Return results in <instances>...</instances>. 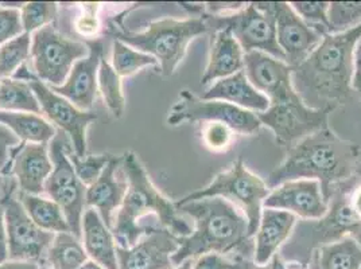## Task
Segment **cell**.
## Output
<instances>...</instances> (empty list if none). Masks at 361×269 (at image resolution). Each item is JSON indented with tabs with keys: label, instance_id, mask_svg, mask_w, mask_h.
<instances>
[{
	"label": "cell",
	"instance_id": "obj_1",
	"mask_svg": "<svg viewBox=\"0 0 361 269\" xmlns=\"http://www.w3.org/2000/svg\"><path fill=\"white\" fill-rule=\"evenodd\" d=\"M360 39L361 25L340 34H328L293 70V88L305 104L331 111L345 104L353 92V56Z\"/></svg>",
	"mask_w": 361,
	"mask_h": 269
},
{
	"label": "cell",
	"instance_id": "obj_2",
	"mask_svg": "<svg viewBox=\"0 0 361 269\" xmlns=\"http://www.w3.org/2000/svg\"><path fill=\"white\" fill-rule=\"evenodd\" d=\"M121 167L128 186L112 229L118 246L131 248L145 234L161 226L177 237L193 233V223L190 224L176 204L159 193L134 152L123 155Z\"/></svg>",
	"mask_w": 361,
	"mask_h": 269
},
{
	"label": "cell",
	"instance_id": "obj_3",
	"mask_svg": "<svg viewBox=\"0 0 361 269\" xmlns=\"http://www.w3.org/2000/svg\"><path fill=\"white\" fill-rule=\"evenodd\" d=\"M180 214L193 221V233L180 237V248L171 257L174 267L188 258L208 254L241 256L254 260V237L248 221L238 206L224 198H204L177 206Z\"/></svg>",
	"mask_w": 361,
	"mask_h": 269
},
{
	"label": "cell",
	"instance_id": "obj_4",
	"mask_svg": "<svg viewBox=\"0 0 361 269\" xmlns=\"http://www.w3.org/2000/svg\"><path fill=\"white\" fill-rule=\"evenodd\" d=\"M360 147L324 128L290 147L285 161L267 178L272 190L288 180H314L321 183L328 204L331 190L355 175L360 165Z\"/></svg>",
	"mask_w": 361,
	"mask_h": 269
},
{
	"label": "cell",
	"instance_id": "obj_5",
	"mask_svg": "<svg viewBox=\"0 0 361 269\" xmlns=\"http://www.w3.org/2000/svg\"><path fill=\"white\" fill-rule=\"evenodd\" d=\"M209 32L202 16L188 19L165 18L151 22L149 29L143 32H130L123 30L114 37L140 50L145 54L152 56L158 61L162 75H174L178 65L186 56L189 44L197 37Z\"/></svg>",
	"mask_w": 361,
	"mask_h": 269
},
{
	"label": "cell",
	"instance_id": "obj_6",
	"mask_svg": "<svg viewBox=\"0 0 361 269\" xmlns=\"http://www.w3.org/2000/svg\"><path fill=\"white\" fill-rule=\"evenodd\" d=\"M270 192L267 183L252 174L245 167L243 159L239 158L228 170L217 174L207 187L186 195L176 202V208L204 198H224L244 213L248 221L250 236L254 237L260 223L263 202Z\"/></svg>",
	"mask_w": 361,
	"mask_h": 269
},
{
	"label": "cell",
	"instance_id": "obj_7",
	"mask_svg": "<svg viewBox=\"0 0 361 269\" xmlns=\"http://www.w3.org/2000/svg\"><path fill=\"white\" fill-rule=\"evenodd\" d=\"M202 18L211 32L231 31L244 54L262 51L276 60L285 61L276 41L274 3H245L239 11L223 15L202 14Z\"/></svg>",
	"mask_w": 361,
	"mask_h": 269
},
{
	"label": "cell",
	"instance_id": "obj_8",
	"mask_svg": "<svg viewBox=\"0 0 361 269\" xmlns=\"http://www.w3.org/2000/svg\"><path fill=\"white\" fill-rule=\"evenodd\" d=\"M72 146L68 134L61 131L50 143L49 155L53 163V171L45 182V192L60 206L71 233L77 239L82 237L81 223L87 206V186L78 180L75 167L66 155Z\"/></svg>",
	"mask_w": 361,
	"mask_h": 269
},
{
	"label": "cell",
	"instance_id": "obj_9",
	"mask_svg": "<svg viewBox=\"0 0 361 269\" xmlns=\"http://www.w3.org/2000/svg\"><path fill=\"white\" fill-rule=\"evenodd\" d=\"M90 53L87 44L68 39L50 25L32 35L30 57L37 77L51 87L66 82L77 61Z\"/></svg>",
	"mask_w": 361,
	"mask_h": 269
},
{
	"label": "cell",
	"instance_id": "obj_10",
	"mask_svg": "<svg viewBox=\"0 0 361 269\" xmlns=\"http://www.w3.org/2000/svg\"><path fill=\"white\" fill-rule=\"evenodd\" d=\"M186 121L223 123L241 136H252L262 128L259 118L254 112L219 100H204L202 97H197L190 90L183 89L180 90V100L169 112L167 124L180 125Z\"/></svg>",
	"mask_w": 361,
	"mask_h": 269
},
{
	"label": "cell",
	"instance_id": "obj_11",
	"mask_svg": "<svg viewBox=\"0 0 361 269\" xmlns=\"http://www.w3.org/2000/svg\"><path fill=\"white\" fill-rule=\"evenodd\" d=\"M331 109H313L298 97L285 103L271 104L266 112L256 113L262 127L275 134V142L282 147H293L302 139L328 128Z\"/></svg>",
	"mask_w": 361,
	"mask_h": 269
},
{
	"label": "cell",
	"instance_id": "obj_12",
	"mask_svg": "<svg viewBox=\"0 0 361 269\" xmlns=\"http://www.w3.org/2000/svg\"><path fill=\"white\" fill-rule=\"evenodd\" d=\"M14 186L0 201L4 208L7 233V260L37 261L47 254L56 233L46 232L35 224L22 204L14 196Z\"/></svg>",
	"mask_w": 361,
	"mask_h": 269
},
{
	"label": "cell",
	"instance_id": "obj_13",
	"mask_svg": "<svg viewBox=\"0 0 361 269\" xmlns=\"http://www.w3.org/2000/svg\"><path fill=\"white\" fill-rule=\"evenodd\" d=\"M41 111L53 121L63 134H68L75 155L87 156V130L97 115L90 111H80L69 100L50 89L37 75L29 81Z\"/></svg>",
	"mask_w": 361,
	"mask_h": 269
},
{
	"label": "cell",
	"instance_id": "obj_14",
	"mask_svg": "<svg viewBox=\"0 0 361 269\" xmlns=\"http://www.w3.org/2000/svg\"><path fill=\"white\" fill-rule=\"evenodd\" d=\"M276 41L285 62L293 69L300 66L324 39V34L309 26L293 10L290 3L274 1Z\"/></svg>",
	"mask_w": 361,
	"mask_h": 269
},
{
	"label": "cell",
	"instance_id": "obj_15",
	"mask_svg": "<svg viewBox=\"0 0 361 269\" xmlns=\"http://www.w3.org/2000/svg\"><path fill=\"white\" fill-rule=\"evenodd\" d=\"M293 68L262 51L244 54V73L256 90L264 94L271 104L285 103L298 97L293 88Z\"/></svg>",
	"mask_w": 361,
	"mask_h": 269
},
{
	"label": "cell",
	"instance_id": "obj_16",
	"mask_svg": "<svg viewBox=\"0 0 361 269\" xmlns=\"http://www.w3.org/2000/svg\"><path fill=\"white\" fill-rule=\"evenodd\" d=\"M263 209L283 210L305 221H316L328 213V204L318 180H288L271 190Z\"/></svg>",
	"mask_w": 361,
	"mask_h": 269
},
{
	"label": "cell",
	"instance_id": "obj_17",
	"mask_svg": "<svg viewBox=\"0 0 361 269\" xmlns=\"http://www.w3.org/2000/svg\"><path fill=\"white\" fill-rule=\"evenodd\" d=\"M180 248V237L169 229L157 227L131 248H116L119 269H170L171 257Z\"/></svg>",
	"mask_w": 361,
	"mask_h": 269
},
{
	"label": "cell",
	"instance_id": "obj_18",
	"mask_svg": "<svg viewBox=\"0 0 361 269\" xmlns=\"http://www.w3.org/2000/svg\"><path fill=\"white\" fill-rule=\"evenodd\" d=\"M85 44L90 49L88 57L75 62L63 85L50 87L80 111H88L93 105L97 93V72L103 60V44L100 41H87Z\"/></svg>",
	"mask_w": 361,
	"mask_h": 269
},
{
	"label": "cell",
	"instance_id": "obj_19",
	"mask_svg": "<svg viewBox=\"0 0 361 269\" xmlns=\"http://www.w3.org/2000/svg\"><path fill=\"white\" fill-rule=\"evenodd\" d=\"M297 225V217L288 211L263 209L254 236V263L259 268L270 265L272 258L290 239Z\"/></svg>",
	"mask_w": 361,
	"mask_h": 269
},
{
	"label": "cell",
	"instance_id": "obj_20",
	"mask_svg": "<svg viewBox=\"0 0 361 269\" xmlns=\"http://www.w3.org/2000/svg\"><path fill=\"white\" fill-rule=\"evenodd\" d=\"M123 156H112L109 163L103 170L99 180L87 189V206L99 210L103 223L114 229L115 213L121 208L127 193V180H118L116 171L121 165Z\"/></svg>",
	"mask_w": 361,
	"mask_h": 269
},
{
	"label": "cell",
	"instance_id": "obj_21",
	"mask_svg": "<svg viewBox=\"0 0 361 269\" xmlns=\"http://www.w3.org/2000/svg\"><path fill=\"white\" fill-rule=\"evenodd\" d=\"M13 170L22 193L38 195L45 192L46 180L53 171L47 143H22L18 147Z\"/></svg>",
	"mask_w": 361,
	"mask_h": 269
},
{
	"label": "cell",
	"instance_id": "obj_22",
	"mask_svg": "<svg viewBox=\"0 0 361 269\" xmlns=\"http://www.w3.org/2000/svg\"><path fill=\"white\" fill-rule=\"evenodd\" d=\"M241 70H244V51L231 31L212 32L209 61L201 84L207 87Z\"/></svg>",
	"mask_w": 361,
	"mask_h": 269
},
{
	"label": "cell",
	"instance_id": "obj_23",
	"mask_svg": "<svg viewBox=\"0 0 361 269\" xmlns=\"http://www.w3.org/2000/svg\"><path fill=\"white\" fill-rule=\"evenodd\" d=\"M202 99L224 101L254 113L266 112L270 108V100L254 88L244 70L212 84Z\"/></svg>",
	"mask_w": 361,
	"mask_h": 269
},
{
	"label": "cell",
	"instance_id": "obj_24",
	"mask_svg": "<svg viewBox=\"0 0 361 269\" xmlns=\"http://www.w3.org/2000/svg\"><path fill=\"white\" fill-rule=\"evenodd\" d=\"M82 239L85 252L90 258L104 269L118 268V254L114 234L109 227L103 223L97 210L88 208L84 213L82 223Z\"/></svg>",
	"mask_w": 361,
	"mask_h": 269
},
{
	"label": "cell",
	"instance_id": "obj_25",
	"mask_svg": "<svg viewBox=\"0 0 361 269\" xmlns=\"http://www.w3.org/2000/svg\"><path fill=\"white\" fill-rule=\"evenodd\" d=\"M309 267L310 269H360L361 245L350 236L324 245L313 254Z\"/></svg>",
	"mask_w": 361,
	"mask_h": 269
},
{
	"label": "cell",
	"instance_id": "obj_26",
	"mask_svg": "<svg viewBox=\"0 0 361 269\" xmlns=\"http://www.w3.org/2000/svg\"><path fill=\"white\" fill-rule=\"evenodd\" d=\"M0 123L16 137L27 143H47L54 139L56 130L39 115L0 111Z\"/></svg>",
	"mask_w": 361,
	"mask_h": 269
},
{
	"label": "cell",
	"instance_id": "obj_27",
	"mask_svg": "<svg viewBox=\"0 0 361 269\" xmlns=\"http://www.w3.org/2000/svg\"><path fill=\"white\" fill-rule=\"evenodd\" d=\"M16 198L27 211L31 220L41 229L51 233L71 232L62 210L54 201L22 192L16 194Z\"/></svg>",
	"mask_w": 361,
	"mask_h": 269
},
{
	"label": "cell",
	"instance_id": "obj_28",
	"mask_svg": "<svg viewBox=\"0 0 361 269\" xmlns=\"http://www.w3.org/2000/svg\"><path fill=\"white\" fill-rule=\"evenodd\" d=\"M47 261L51 269H78L88 261V254L75 234L62 232L53 239L47 251Z\"/></svg>",
	"mask_w": 361,
	"mask_h": 269
},
{
	"label": "cell",
	"instance_id": "obj_29",
	"mask_svg": "<svg viewBox=\"0 0 361 269\" xmlns=\"http://www.w3.org/2000/svg\"><path fill=\"white\" fill-rule=\"evenodd\" d=\"M0 111L41 113V106L29 82L0 78Z\"/></svg>",
	"mask_w": 361,
	"mask_h": 269
},
{
	"label": "cell",
	"instance_id": "obj_30",
	"mask_svg": "<svg viewBox=\"0 0 361 269\" xmlns=\"http://www.w3.org/2000/svg\"><path fill=\"white\" fill-rule=\"evenodd\" d=\"M99 88L103 94L108 109L115 118H121L124 113L126 100L121 92V77L104 58L99 68Z\"/></svg>",
	"mask_w": 361,
	"mask_h": 269
},
{
	"label": "cell",
	"instance_id": "obj_31",
	"mask_svg": "<svg viewBox=\"0 0 361 269\" xmlns=\"http://www.w3.org/2000/svg\"><path fill=\"white\" fill-rule=\"evenodd\" d=\"M112 68L119 77H127L140 70L146 66H157L158 61L152 56L145 54L142 51H135L119 39L114 44V54H112ZM159 66V65H158Z\"/></svg>",
	"mask_w": 361,
	"mask_h": 269
},
{
	"label": "cell",
	"instance_id": "obj_32",
	"mask_svg": "<svg viewBox=\"0 0 361 269\" xmlns=\"http://www.w3.org/2000/svg\"><path fill=\"white\" fill-rule=\"evenodd\" d=\"M30 34L23 32L22 35L11 39L0 47V78H8L16 70L25 65L30 57Z\"/></svg>",
	"mask_w": 361,
	"mask_h": 269
},
{
	"label": "cell",
	"instance_id": "obj_33",
	"mask_svg": "<svg viewBox=\"0 0 361 269\" xmlns=\"http://www.w3.org/2000/svg\"><path fill=\"white\" fill-rule=\"evenodd\" d=\"M329 34H340L361 25V1L329 3Z\"/></svg>",
	"mask_w": 361,
	"mask_h": 269
},
{
	"label": "cell",
	"instance_id": "obj_34",
	"mask_svg": "<svg viewBox=\"0 0 361 269\" xmlns=\"http://www.w3.org/2000/svg\"><path fill=\"white\" fill-rule=\"evenodd\" d=\"M66 155L75 167L78 180H81L85 186L87 184L90 186L99 180L103 170L106 168V165L109 163V161L114 156L109 154H104V155H90L85 158H78L75 152H73V147L66 151Z\"/></svg>",
	"mask_w": 361,
	"mask_h": 269
},
{
	"label": "cell",
	"instance_id": "obj_35",
	"mask_svg": "<svg viewBox=\"0 0 361 269\" xmlns=\"http://www.w3.org/2000/svg\"><path fill=\"white\" fill-rule=\"evenodd\" d=\"M57 16V4L56 3H26L22 7L20 19L23 30L27 34L39 30L49 26Z\"/></svg>",
	"mask_w": 361,
	"mask_h": 269
},
{
	"label": "cell",
	"instance_id": "obj_36",
	"mask_svg": "<svg viewBox=\"0 0 361 269\" xmlns=\"http://www.w3.org/2000/svg\"><path fill=\"white\" fill-rule=\"evenodd\" d=\"M236 132L226 124L209 121L201 128V140L204 146L216 154L229 150L236 139Z\"/></svg>",
	"mask_w": 361,
	"mask_h": 269
},
{
	"label": "cell",
	"instance_id": "obj_37",
	"mask_svg": "<svg viewBox=\"0 0 361 269\" xmlns=\"http://www.w3.org/2000/svg\"><path fill=\"white\" fill-rule=\"evenodd\" d=\"M290 6L297 15L324 35L329 34V3L328 1H291Z\"/></svg>",
	"mask_w": 361,
	"mask_h": 269
},
{
	"label": "cell",
	"instance_id": "obj_38",
	"mask_svg": "<svg viewBox=\"0 0 361 269\" xmlns=\"http://www.w3.org/2000/svg\"><path fill=\"white\" fill-rule=\"evenodd\" d=\"M192 269H263L259 268L254 260L241 256L208 254L195 260Z\"/></svg>",
	"mask_w": 361,
	"mask_h": 269
},
{
	"label": "cell",
	"instance_id": "obj_39",
	"mask_svg": "<svg viewBox=\"0 0 361 269\" xmlns=\"http://www.w3.org/2000/svg\"><path fill=\"white\" fill-rule=\"evenodd\" d=\"M25 32L18 8H0V47Z\"/></svg>",
	"mask_w": 361,
	"mask_h": 269
},
{
	"label": "cell",
	"instance_id": "obj_40",
	"mask_svg": "<svg viewBox=\"0 0 361 269\" xmlns=\"http://www.w3.org/2000/svg\"><path fill=\"white\" fill-rule=\"evenodd\" d=\"M99 3H85L82 4L84 14L78 16L75 20V30L78 31L82 37H93L97 34L100 29L99 18H97V10Z\"/></svg>",
	"mask_w": 361,
	"mask_h": 269
},
{
	"label": "cell",
	"instance_id": "obj_41",
	"mask_svg": "<svg viewBox=\"0 0 361 269\" xmlns=\"http://www.w3.org/2000/svg\"><path fill=\"white\" fill-rule=\"evenodd\" d=\"M20 140L13 134L6 125L0 123V171H3V167L8 159V151L11 147H19Z\"/></svg>",
	"mask_w": 361,
	"mask_h": 269
},
{
	"label": "cell",
	"instance_id": "obj_42",
	"mask_svg": "<svg viewBox=\"0 0 361 269\" xmlns=\"http://www.w3.org/2000/svg\"><path fill=\"white\" fill-rule=\"evenodd\" d=\"M352 90H355L361 99V39L357 42L353 56V77H352Z\"/></svg>",
	"mask_w": 361,
	"mask_h": 269
},
{
	"label": "cell",
	"instance_id": "obj_43",
	"mask_svg": "<svg viewBox=\"0 0 361 269\" xmlns=\"http://www.w3.org/2000/svg\"><path fill=\"white\" fill-rule=\"evenodd\" d=\"M7 233H6V221H4V208L0 202V264L7 261Z\"/></svg>",
	"mask_w": 361,
	"mask_h": 269
},
{
	"label": "cell",
	"instance_id": "obj_44",
	"mask_svg": "<svg viewBox=\"0 0 361 269\" xmlns=\"http://www.w3.org/2000/svg\"><path fill=\"white\" fill-rule=\"evenodd\" d=\"M1 269H39L38 264L34 261H19V260H7L0 264Z\"/></svg>",
	"mask_w": 361,
	"mask_h": 269
},
{
	"label": "cell",
	"instance_id": "obj_45",
	"mask_svg": "<svg viewBox=\"0 0 361 269\" xmlns=\"http://www.w3.org/2000/svg\"><path fill=\"white\" fill-rule=\"evenodd\" d=\"M193 263H195V260H192V258H188V260H185L183 263H180V265H177V267H173V268L170 269H192L193 268Z\"/></svg>",
	"mask_w": 361,
	"mask_h": 269
},
{
	"label": "cell",
	"instance_id": "obj_46",
	"mask_svg": "<svg viewBox=\"0 0 361 269\" xmlns=\"http://www.w3.org/2000/svg\"><path fill=\"white\" fill-rule=\"evenodd\" d=\"M78 269H104L103 267H100L99 264H96L94 261H87L81 268Z\"/></svg>",
	"mask_w": 361,
	"mask_h": 269
},
{
	"label": "cell",
	"instance_id": "obj_47",
	"mask_svg": "<svg viewBox=\"0 0 361 269\" xmlns=\"http://www.w3.org/2000/svg\"><path fill=\"white\" fill-rule=\"evenodd\" d=\"M4 186H6V180H4V177L0 174V190L4 189Z\"/></svg>",
	"mask_w": 361,
	"mask_h": 269
},
{
	"label": "cell",
	"instance_id": "obj_48",
	"mask_svg": "<svg viewBox=\"0 0 361 269\" xmlns=\"http://www.w3.org/2000/svg\"><path fill=\"white\" fill-rule=\"evenodd\" d=\"M266 268H267V267H266ZM263 269H264V268H263ZM269 269H270V268H269Z\"/></svg>",
	"mask_w": 361,
	"mask_h": 269
},
{
	"label": "cell",
	"instance_id": "obj_49",
	"mask_svg": "<svg viewBox=\"0 0 361 269\" xmlns=\"http://www.w3.org/2000/svg\"><path fill=\"white\" fill-rule=\"evenodd\" d=\"M309 268H310V267H309Z\"/></svg>",
	"mask_w": 361,
	"mask_h": 269
},
{
	"label": "cell",
	"instance_id": "obj_50",
	"mask_svg": "<svg viewBox=\"0 0 361 269\" xmlns=\"http://www.w3.org/2000/svg\"><path fill=\"white\" fill-rule=\"evenodd\" d=\"M0 269H1V268H0Z\"/></svg>",
	"mask_w": 361,
	"mask_h": 269
},
{
	"label": "cell",
	"instance_id": "obj_51",
	"mask_svg": "<svg viewBox=\"0 0 361 269\" xmlns=\"http://www.w3.org/2000/svg\"><path fill=\"white\" fill-rule=\"evenodd\" d=\"M361 269V268H360Z\"/></svg>",
	"mask_w": 361,
	"mask_h": 269
}]
</instances>
